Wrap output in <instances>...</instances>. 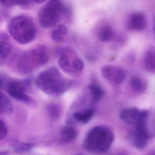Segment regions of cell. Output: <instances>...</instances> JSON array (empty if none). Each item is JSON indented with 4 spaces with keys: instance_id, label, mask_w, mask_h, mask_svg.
Returning <instances> with one entry per match:
<instances>
[{
    "instance_id": "obj_1",
    "label": "cell",
    "mask_w": 155,
    "mask_h": 155,
    "mask_svg": "<svg viewBox=\"0 0 155 155\" xmlns=\"http://www.w3.org/2000/svg\"><path fill=\"white\" fill-rule=\"evenodd\" d=\"M114 138V132L109 127L104 126L95 127L87 134L83 147L93 154H103L111 148Z\"/></svg>"
},
{
    "instance_id": "obj_2",
    "label": "cell",
    "mask_w": 155,
    "mask_h": 155,
    "mask_svg": "<svg viewBox=\"0 0 155 155\" xmlns=\"http://www.w3.org/2000/svg\"><path fill=\"white\" fill-rule=\"evenodd\" d=\"M37 86L50 95H59L67 91L72 82L64 78L55 67H51L41 72L36 78Z\"/></svg>"
},
{
    "instance_id": "obj_3",
    "label": "cell",
    "mask_w": 155,
    "mask_h": 155,
    "mask_svg": "<svg viewBox=\"0 0 155 155\" xmlns=\"http://www.w3.org/2000/svg\"><path fill=\"white\" fill-rule=\"evenodd\" d=\"M8 30L12 37L21 44L32 41L36 36V30L31 18L25 15L16 16L11 20Z\"/></svg>"
},
{
    "instance_id": "obj_4",
    "label": "cell",
    "mask_w": 155,
    "mask_h": 155,
    "mask_svg": "<svg viewBox=\"0 0 155 155\" xmlns=\"http://www.w3.org/2000/svg\"><path fill=\"white\" fill-rule=\"evenodd\" d=\"M64 11L61 0H50L39 13L40 24L44 28L52 27L60 21L61 14Z\"/></svg>"
},
{
    "instance_id": "obj_5",
    "label": "cell",
    "mask_w": 155,
    "mask_h": 155,
    "mask_svg": "<svg viewBox=\"0 0 155 155\" xmlns=\"http://www.w3.org/2000/svg\"><path fill=\"white\" fill-rule=\"evenodd\" d=\"M135 127L134 130L128 137L129 141L135 148L142 150L147 146L152 136L149 134L146 121L141 122Z\"/></svg>"
},
{
    "instance_id": "obj_6",
    "label": "cell",
    "mask_w": 155,
    "mask_h": 155,
    "mask_svg": "<svg viewBox=\"0 0 155 155\" xmlns=\"http://www.w3.org/2000/svg\"><path fill=\"white\" fill-rule=\"evenodd\" d=\"M28 83L25 81L13 80L8 82L6 90L12 97L22 103L29 104L31 98L26 94Z\"/></svg>"
},
{
    "instance_id": "obj_7",
    "label": "cell",
    "mask_w": 155,
    "mask_h": 155,
    "mask_svg": "<svg viewBox=\"0 0 155 155\" xmlns=\"http://www.w3.org/2000/svg\"><path fill=\"white\" fill-rule=\"evenodd\" d=\"M101 72L106 80L114 85L122 84L125 79L127 75L125 69L115 65H104L101 69Z\"/></svg>"
},
{
    "instance_id": "obj_8",
    "label": "cell",
    "mask_w": 155,
    "mask_h": 155,
    "mask_svg": "<svg viewBox=\"0 0 155 155\" xmlns=\"http://www.w3.org/2000/svg\"><path fill=\"white\" fill-rule=\"evenodd\" d=\"M148 113L145 110H140L137 107H130L124 109L120 115L121 119L127 124L135 126L146 121Z\"/></svg>"
},
{
    "instance_id": "obj_9",
    "label": "cell",
    "mask_w": 155,
    "mask_h": 155,
    "mask_svg": "<svg viewBox=\"0 0 155 155\" xmlns=\"http://www.w3.org/2000/svg\"><path fill=\"white\" fill-rule=\"evenodd\" d=\"M127 28L130 31H142L147 26V19L142 12H136L132 14L127 22Z\"/></svg>"
},
{
    "instance_id": "obj_10",
    "label": "cell",
    "mask_w": 155,
    "mask_h": 155,
    "mask_svg": "<svg viewBox=\"0 0 155 155\" xmlns=\"http://www.w3.org/2000/svg\"><path fill=\"white\" fill-rule=\"evenodd\" d=\"M26 53L30 62L33 66L35 64L44 65L48 62V55L45 46H39Z\"/></svg>"
},
{
    "instance_id": "obj_11",
    "label": "cell",
    "mask_w": 155,
    "mask_h": 155,
    "mask_svg": "<svg viewBox=\"0 0 155 155\" xmlns=\"http://www.w3.org/2000/svg\"><path fill=\"white\" fill-rule=\"evenodd\" d=\"M12 50V46L8 38L4 35L0 36V64L8 59L11 55Z\"/></svg>"
},
{
    "instance_id": "obj_12",
    "label": "cell",
    "mask_w": 155,
    "mask_h": 155,
    "mask_svg": "<svg viewBox=\"0 0 155 155\" xmlns=\"http://www.w3.org/2000/svg\"><path fill=\"white\" fill-rule=\"evenodd\" d=\"M77 132L72 127L66 126L62 127L60 133V141L63 144L71 143L76 138Z\"/></svg>"
},
{
    "instance_id": "obj_13",
    "label": "cell",
    "mask_w": 155,
    "mask_h": 155,
    "mask_svg": "<svg viewBox=\"0 0 155 155\" xmlns=\"http://www.w3.org/2000/svg\"><path fill=\"white\" fill-rule=\"evenodd\" d=\"M113 29L111 25L106 22L102 24L97 32L98 38L102 41H107L113 37Z\"/></svg>"
},
{
    "instance_id": "obj_14",
    "label": "cell",
    "mask_w": 155,
    "mask_h": 155,
    "mask_svg": "<svg viewBox=\"0 0 155 155\" xmlns=\"http://www.w3.org/2000/svg\"><path fill=\"white\" fill-rule=\"evenodd\" d=\"M130 85L134 91L139 94H143L147 89L146 81L141 77L134 76L130 80Z\"/></svg>"
},
{
    "instance_id": "obj_15",
    "label": "cell",
    "mask_w": 155,
    "mask_h": 155,
    "mask_svg": "<svg viewBox=\"0 0 155 155\" xmlns=\"http://www.w3.org/2000/svg\"><path fill=\"white\" fill-rule=\"evenodd\" d=\"M94 110L92 108L86 109L82 112H76L74 114V117L79 123L86 124L93 118Z\"/></svg>"
},
{
    "instance_id": "obj_16",
    "label": "cell",
    "mask_w": 155,
    "mask_h": 155,
    "mask_svg": "<svg viewBox=\"0 0 155 155\" xmlns=\"http://www.w3.org/2000/svg\"><path fill=\"white\" fill-rule=\"evenodd\" d=\"M144 64L147 71L155 73V50H150L146 53Z\"/></svg>"
},
{
    "instance_id": "obj_17",
    "label": "cell",
    "mask_w": 155,
    "mask_h": 155,
    "mask_svg": "<svg viewBox=\"0 0 155 155\" xmlns=\"http://www.w3.org/2000/svg\"><path fill=\"white\" fill-rule=\"evenodd\" d=\"M12 146L13 148L16 153L22 154L32 149L35 146V144L16 140L14 141Z\"/></svg>"
},
{
    "instance_id": "obj_18",
    "label": "cell",
    "mask_w": 155,
    "mask_h": 155,
    "mask_svg": "<svg viewBox=\"0 0 155 155\" xmlns=\"http://www.w3.org/2000/svg\"><path fill=\"white\" fill-rule=\"evenodd\" d=\"M68 32V29L65 25L60 24L52 31L51 37L53 40L57 42H61L64 40Z\"/></svg>"
},
{
    "instance_id": "obj_19",
    "label": "cell",
    "mask_w": 155,
    "mask_h": 155,
    "mask_svg": "<svg viewBox=\"0 0 155 155\" xmlns=\"http://www.w3.org/2000/svg\"><path fill=\"white\" fill-rule=\"evenodd\" d=\"M13 106L10 99L4 94L0 93V114L12 113Z\"/></svg>"
},
{
    "instance_id": "obj_20",
    "label": "cell",
    "mask_w": 155,
    "mask_h": 155,
    "mask_svg": "<svg viewBox=\"0 0 155 155\" xmlns=\"http://www.w3.org/2000/svg\"><path fill=\"white\" fill-rule=\"evenodd\" d=\"M89 89L92 95V99L94 102H97L102 98L104 95L103 89L96 84H90Z\"/></svg>"
},
{
    "instance_id": "obj_21",
    "label": "cell",
    "mask_w": 155,
    "mask_h": 155,
    "mask_svg": "<svg viewBox=\"0 0 155 155\" xmlns=\"http://www.w3.org/2000/svg\"><path fill=\"white\" fill-rule=\"evenodd\" d=\"M49 112L50 116L54 119L58 118L61 114L60 109L56 106L53 105L49 107Z\"/></svg>"
},
{
    "instance_id": "obj_22",
    "label": "cell",
    "mask_w": 155,
    "mask_h": 155,
    "mask_svg": "<svg viewBox=\"0 0 155 155\" xmlns=\"http://www.w3.org/2000/svg\"><path fill=\"white\" fill-rule=\"evenodd\" d=\"M72 66L75 71H82L84 68V62L80 58H76L73 62Z\"/></svg>"
},
{
    "instance_id": "obj_23",
    "label": "cell",
    "mask_w": 155,
    "mask_h": 155,
    "mask_svg": "<svg viewBox=\"0 0 155 155\" xmlns=\"http://www.w3.org/2000/svg\"><path fill=\"white\" fill-rule=\"evenodd\" d=\"M7 135V128L4 122L0 120V140L4 139Z\"/></svg>"
},
{
    "instance_id": "obj_24",
    "label": "cell",
    "mask_w": 155,
    "mask_h": 155,
    "mask_svg": "<svg viewBox=\"0 0 155 155\" xmlns=\"http://www.w3.org/2000/svg\"><path fill=\"white\" fill-rule=\"evenodd\" d=\"M59 64L62 68H65L68 67L69 65V61L68 57L65 55H63L60 57Z\"/></svg>"
},
{
    "instance_id": "obj_25",
    "label": "cell",
    "mask_w": 155,
    "mask_h": 155,
    "mask_svg": "<svg viewBox=\"0 0 155 155\" xmlns=\"http://www.w3.org/2000/svg\"><path fill=\"white\" fill-rule=\"evenodd\" d=\"M0 4L5 6L15 5V0H0Z\"/></svg>"
},
{
    "instance_id": "obj_26",
    "label": "cell",
    "mask_w": 155,
    "mask_h": 155,
    "mask_svg": "<svg viewBox=\"0 0 155 155\" xmlns=\"http://www.w3.org/2000/svg\"><path fill=\"white\" fill-rule=\"evenodd\" d=\"M29 2V0H15V5H25L27 4Z\"/></svg>"
},
{
    "instance_id": "obj_27",
    "label": "cell",
    "mask_w": 155,
    "mask_h": 155,
    "mask_svg": "<svg viewBox=\"0 0 155 155\" xmlns=\"http://www.w3.org/2000/svg\"><path fill=\"white\" fill-rule=\"evenodd\" d=\"M5 83V80L4 78L0 74V89L3 87Z\"/></svg>"
},
{
    "instance_id": "obj_28",
    "label": "cell",
    "mask_w": 155,
    "mask_h": 155,
    "mask_svg": "<svg viewBox=\"0 0 155 155\" xmlns=\"http://www.w3.org/2000/svg\"><path fill=\"white\" fill-rule=\"evenodd\" d=\"M9 153L8 150H2L0 151V155H7Z\"/></svg>"
},
{
    "instance_id": "obj_29",
    "label": "cell",
    "mask_w": 155,
    "mask_h": 155,
    "mask_svg": "<svg viewBox=\"0 0 155 155\" xmlns=\"http://www.w3.org/2000/svg\"><path fill=\"white\" fill-rule=\"evenodd\" d=\"M33 1L35 2L37 4H41L42 3H43L44 2H45L46 0H32Z\"/></svg>"
},
{
    "instance_id": "obj_30",
    "label": "cell",
    "mask_w": 155,
    "mask_h": 155,
    "mask_svg": "<svg viewBox=\"0 0 155 155\" xmlns=\"http://www.w3.org/2000/svg\"><path fill=\"white\" fill-rule=\"evenodd\" d=\"M148 155H155V150H153V151L150 152Z\"/></svg>"
},
{
    "instance_id": "obj_31",
    "label": "cell",
    "mask_w": 155,
    "mask_h": 155,
    "mask_svg": "<svg viewBox=\"0 0 155 155\" xmlns=\"http://www.w3.org/2000/svg\"><path fill=\"white\" fill-rule=\"evenodd\" d=\"M154 24L153 30L155 32V15L154 17Z\"/></svg>"
},
{
    "instance_id": "obj_32",
    "label": "cell",
    "mask_w": 155,
    "mask_h": 155,
    "mask_svg": "<svg viewBox=\"0 0 155 155\" xmlns=\"http://www.w3.org/2000/svg\"><path fill=\"white\" fill-rule=\"evenodd\" d=\"M81 155V154H77V155Z\"/></svg>"
}]
</instances>
